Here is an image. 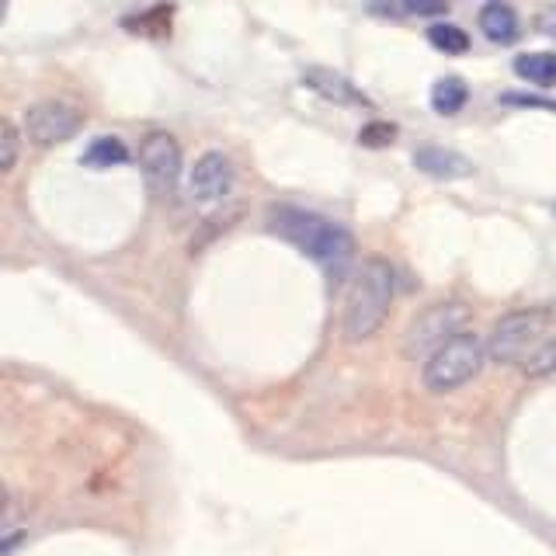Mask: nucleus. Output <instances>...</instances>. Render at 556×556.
Here are the masks:
<instances>
[{"mask_svg":"<svg viewBox=\"0 0 556 556\" xmlns=\"http://www.w3.org/2000/svg\"><path fill=\"white\" fill-rule=\"evenodd\" d=\"M486 355L501 365H518L529 376L556 372V309L532 306L508 313L486 341Z\"/></svg>","mask_w":556,"mask_h":556,"instance_id":"nucleus-1","label":"nucleus"},{"mask_svg":"<svg viewBox=\"0 0 556 556\" xmlns=\"http://www.w3.org/2000/svg\"><path fill=\"white\" fill-rule=\"evenodd\" d=\"M271 233H278L282 240H289L295 251H303L306 257H313L317 265L334 278H344L348 265L355 257V240L344 226L330 223L317 213H303V208H271Z\"/></svg>","mask_w":556,"mask_h":556,"instance_id":"nucleus-2","label":"nucleus"},{"mask_svg":"<svg viewBox=\"0 0 556 556\" xmlns=\"http://www.w3.org/2000/svg\"><path fill=\"white\" fill-rule=\"evenodd\" d=\"M393 306V265L382 257H369L362 265L355 289L344 306V341H369L376 330L387 324Z\"/></svg>","mask_w":556,"mask_h":556,"instance_id":"nucleus-3","label":"nucleus"},{"mask_svg":"<svg viewBox=\"0 0 556 556\" xmlns=\"http://www.w3.org/2000/svg\"><path fill=\"white\" fill-rule=\"evenodd\" d=\"M473 320V309L459 300H445L434 303L428 309H421L417 317L407 324L404 341H400V352L404 358H431L439 355L448 341H456L459 334H466V324Z\"/></svg>","mask_w":556,"mask_h":556,"instance_id":"nucleus-4","label":"nucleus"},{"mask_svg":"<svg viewBox=\"0 0 556 556\" xmlns=\"http://www.w3.org/2000/svg\"><path fill=\"white\" fill-rule=\"evenodd\" d=\"M483 358H486V344L473 334H459L456 341H448L439 355H431L425 362L421 379L431 393H452L480 376Z\"/></svg>","mask_w":556,"mask_h":556,"instance_id":"nucleus-5","label":"nucleus"},{"mask_svg":"<svg viewBox=\"0 0 556 556\" xmlns=\"http://www.w3.org/2000/svg\"><path fill=\"white\" fill-rule=\"evenodd\" d=\"M139 167L143 181L156 202L170 199L181 181V147L170 132H150L139 147Z\"/></svg>","mask_w":556,"mask_h":556,"instance_id":"nucleus-6","label":"nucleus"},{"mask_svg":"<svg viewBox=\"0 0 556 556\" xmlns=\"http://www.w3.org/2000/svg\"><path fill=\"white\" fill-rule=\"evenodd\" d=\"M80 126H84V115L66 101H39L25 112V136L42 150L74 139Z\"/></svg>","mask_w":556,"mask_h":556,"instance_id":"nucleus-7","label":"nucleus"},{"mask_svg":"<svg viewBox=\"0 0 556 556\" xmlns=\"http://www.w3.org/2000/svg\"><path fill=\"white\" fill-rule=\"evenodd\" d=\"M233 191V164L230 156L213 150L205 153L202 161L195 164L188 178V199L195 202L199 208H216L226 195Z\"/></svg>","mask_w":556,"mask_h":556,"instance_id":"nucleus-8","label":"nucleus"},{"mask_svg":"<svg viewBox=\"0 0 556 556\" xmlns=\"http://www.w3.org/2000/svg\"><path fill=\"white\" fill-rule=\"evenodd\" d=\"M303 84L309 87V91H317L324 101H334V104H369V98H365L344 74H338V70L309 66V70H303Z\"/></svg>","mask_w":556,"mask_h":556,"instance_id":"nucleus-9","label":"nucleus"},{"mask_svg":"<svg viewBox=\"0 0 556 556\" xmlns=\"http://www.w3.org/2000/svg\"><path fill=\"white\" fill-rule=\"evenodd\" d=\"M414 167L431 174V178H442V181H452V178H466V174H473V164L466 161L463 153L456 150H442V147H425L414 153Z\"/></svg>","mask_w":556,"mask_h":556,"instance_id":"nucleus-10","label":"nucleus"},{"mask_svg":"<svg viewBox=\"0 0 556 556\" xmlns=\"http://www.w3.org/2000/svg\"><path fill=\"white\" fill-rule=\"evenodd\" d=\"M480 28H483V35L491 42L508 46V42L518 39V14L508 4H501V0H497V4H486L480 11Z\"/></svg>","mask_w":556,"mask_h":556,"instance_id":"nucleus-11","label":"nucleus"},{"mask_svg":"<svg viewBox=\"0 0 556 556\" xmlns=\"http://www.w3.org/2000/svg\"><path fill=\"white\" fill-rule=\"evenodd\" d=\"M126 161H129V150H126V143H122L118 136H98L80 156V164L94 167V170H109V167H118Z\"/></svg>","mask_w":556,"mask_h":556,"instance_id":"nucleus-12","label":"nucleus"},{"mask_svg":"<svg viewBox=\"0 0 556 556\" xmlns=\"http://www.w3.org/2000/svg\"><path fill=\"white\" fill-rule=\"evenodd\" d=\"M515 74L529 84L553 87L556 84V56L553 52H526V56L515 60Z\"/></svg>","mask_w":556,"mask_h":556,"instance_id":"nucleus-13","label":"nucleus"},{"mask_svg":"<svg viewBox=\"0 0 556 556\" xmlns=\"http://www.w3.org/2000/svg\"><path fill=\"white\" fill-rule=\"evenodd\" d=\"M469 101V91L459 77H442L439 84L431 87V109L439 115H456L463 112V104Z\"/></svg>","mask_w":556,"mask_h":556,"instance_id":"nucleus-14","label":"nucleus"},{"mask_svg":"<svg viewBox=\"0 0 556 556\" xmlns=\"http://www.w3.org/2000/svg\"><path fill=\"white\" fill-rule=\"evenodd\" d=\"M428 42L439 52H448V56H463V52L469 49V35L459 25H431Z\"/></svg>","mask_w":556,"mask_h":556,"instance_id":"nucleus-15","label":"nucleus"},{"mask_svg":"<svg viewBox=\"0 0 556 556\" xmlns=\"http://www.w3.org/2000/svg\"><path fill=\"white\" fill-rule=\"evenodd\" d=\"M0 143H4V161H0V167H4V174H11L17 164V147H22V136H17L11 118L0 122Z\"/></svg>","mask_w":556,"mask_h":556,"instance_id":"nucleus-16","label":"nucleus"},{"mask_svg":"<svg viewBox=\"0 0 556 556\" xmlns=\"http://www.w3.org/2000/svg\"><path fill=\"white\" fill-rule=\"evenodd\" d=\"M358 139L365 147H390L396 139V126H390V122H372V126H365L358 132Z\"/></svg>","mask_w":556,"mask_h":556,"instance_id":"nucleus-17","label":"nucleus"},{"mask_svg":"<svg viewBox=\"0 0 556 556\" xmlns=\"http://www.w3.org/2000/svg\"><path fill=\"white\" fill-rule=\"evenodd\" d=\"M501 101H504V104H518V109H546V112H556V101H549V98H532V94H504Z\"/></svg>","mask_w":556,"mask_h":556,"instance_id":"nucleus-18","label":"nucleus"},{"mask_svg":"<svg viewBox=\"0 0 556 556\" xmlns=\"http://www.w3.org/2000/svg\"><path fill=\"white\" fill-rule=\"evenodd\" d=\"M407 11L421 14V17H431V14H442L445 11V0H404Z\"/></svg>","mask_w":556,"mask_h":556,"instance_id":"nucleus-19","label":"nucleus"}]
</instances>
